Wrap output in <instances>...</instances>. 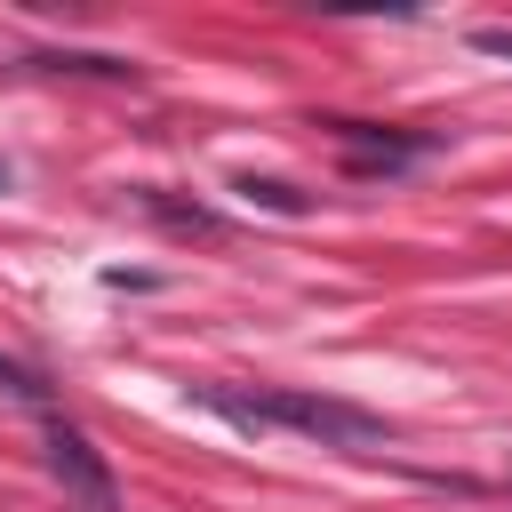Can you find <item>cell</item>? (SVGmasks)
<instances>
[{
    "label": "cell",
    "mask_w": 512,
    "mask_h": 512,
    "mask_svg": "<svg viewBox=\"0 0 512 512\" xmlns=\"http://www.w3.org/2000/svg\"><path fill=\"white\" fill-rule=\"evenodd\" d=\"M240 432H296V440H320V448H392V424L352 408V400H328V392H208Z\"/></svg>",
    "instance_id": "obj_1"
},
{
    "label": "cell",
    "mask_w": 512,
    "mask_h": 512,
    "mask_svg": "<svg viewBox=\"0 0 512 512\" xmlns=\"http://www.w3.org/2000/svg\"><path fill=\"white\" fill-rule=\"evenodd\" d=\"M48 480L64 488V512H120V480H112V464H104V448L80 432V424H64V416H48Z\"/></svg>",
    "instance_id": "obj_2"
},
{
    "label": "cell",
    "mask_w": 512,
    "mask_h": 512,
    "mask_svg": "<svg viewBox=\"0 0 512 512\" xmlns=\"http://www.w3.org/2000/svg\"><path fill=\"white\" fill-rule=\"evenodd\" d=\"M0 392H24V400H40V384H32V368H16V360H0Z\"/></svg>",
    "instance_id": "obj_3"
},
{
    "label": "cell",
    "mask_w": 512,
    "mask_h": 512,
    "mask_svg": "<svg viewBox=\"0 0 512 512\" xmlns=\"http://www.w3.org/2000/svg\"><path fill=\"white\" fill-rule=\"evenodd\" d=\"M480 48H488V56H512V32H504V24H488V32H480Z\"/></svg>",
    "instance_id": "obj_4"
}]
</instances>
